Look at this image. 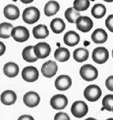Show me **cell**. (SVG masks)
Segmentation results:
<instances>
[{
  "label": "cell",
  "mask_w": 113,
  "mask_h": 120,
  "mask_svg": "<svg viewBox=\"0 0 113 120\" xmlns=\"http://www.w3.org/2000/svg\"><path fill=\"white\" fill-rule=\"evenodd\" d=\"M22 18L24 23L28 24H32L38 22L40 18V11L35 6L27 7L24 9L22 14Z\"/></svg>",
  "instance_id": "obj_1"
},
{
  "label": "cell",
  "mask_w": 113,
  "mask_h": 120,
  "mask_svg": "<svg viewBox=\"0 0 113 120\" xmlns=\"http://www.w3.org/2000/svg\"><path fill=\"white\" fill-rule=\"evenodd\" d=\"M79 74L83 80L89 82L95 80L98 77V69L91 64H84L82 66L79 71Z\"/></svg>",
  "instance_id": "obj_2"
},
{
  "label": "cell",
  "mask_w": 113,
  "mask_h": 120,
  "mask_svg": "<svg viewBox=\"0 0 113 120\" xmlns=\"http://www.w3.org/2000/svg\"><path fill=\"white\" fill-rule=\"evenodd\" d=\"M101 88L96 84H90L83 90V96L90 102H97L101 98Z\"/></svg>",
  "instance_id": "obj_3"
},
{
  "label": "cell",
  "mask_w": 113,
  "mask_h": 120,
  "mask_svg": "<svg viewBox=\"0 0 113 120\" xmlns=\"http://www.w3.org/2000/svg\"><path fill=\"white\" fill-rule=\"evenodd\" d=\"M89 108L86 103L83 101H76L72 104L71 107V112L72 114L77 118L83 117L88 113Z\"/></svg>",
  "instance_id": "obj_4"
},
{
  "label": "cell",
  "mask_w": 113,
  "mask_h": 120,
  "mask_svg": "<svg viewBox=\"0 0 113 120\" xmlns=\"http://www.w3.org/2000/svg\"><path fill=\"white\" fill-rule=\"evenodd\" d=\"M12 38L18 43H24L30 38V32L24 26H17L14 27L11 32Z\"/></svg>",
  "instance_id": "obj_5"
},
{
  "label": "cell",
  "mask_w": 113,
  "mask_h": 120,
  "mask_svg": "<svg viewBox=\"0 0 113 120\" xmlns=\"http://www.w3.org/2000/svg\"><path fill=\"white\" fill-rule=\"evenodd\" d=\"M109 58V51L105 47H97L92 51V60L98 64L106 63Z\"/></svg>",
  "instance_id": "obj_6"
},
{
  "label": "cell",
  "mask_w": 113,
  "mask_h": 120,
  "mask_svg": "<svg viewBox=\"0 0 113 120\" xmlns=\"http://www.w3.org/2000/svg\"><path fill=\"white\" fill-rule=\"evenodd\" d=\"M39 78L38 70L34 66H26L22 71V78L28 83L37 81Z\"/></svg>",
  "instance_id": "obj_7"
},
{
  "label": "cell",
  "mask_w": 113,
  "mask_h": 120,
  "mask_svg": "<svg viewBox=\"0 0 113 120\" xmlns=\"http://www.w3.org/2000/svg\"><path fill=\"white\" fill-rule=\"evenodd\" d=\"M50 105L54 110H63L68 105V98L64 94H56L53 96L50 100Z\"/></svg>",
  "instance_id": "obj_8"
},
{
  "label": "cell",
  "mask_w": 113,
  "mask_h": 120,
  "mask_svg": "<svg viewBox=\"0 0 113 120\" xmlns=\"http://www.w3.org/2000/svg\"><path fill=\"white\" fill-rule=\"evenodd\" d=\"M57 69H58V67H57L56 62H54L52 60H49V61L43 64L41 71L44 77L47 78H51L56 74Z\"/></svg>",
  "instance_id": "obj_9"
},
{
  "label": "cell",
  "mask_w": 113,
  "mask_h": 120,
  "mask_svg": "<svg viewBox=\"0 0 113 120\" xmlns=\"http://www.w3.org/2000/svg\"><path fill=\"white\" fill-rule=\"evenodd\" d=\"M23 102L27 107L34 108L40 103V96L35 91H28L23 97Z\"/></svg>",
  "instance_id": "obj_10"
},
{
  "label": "cell",
  "mask_w": 113,
  "mask_h": 120,
  "mask_svg": "<svg viewBox=\"0 0 113 120\" xmlns=\"http://www.w3.org/2000/svg\"><path fill=\"white\" fill-rule=\"evenodd\" d=\"M77 30H79L82 32H89L93 28L92 19L86 16H81L76 22Z\"/></svg>",
  "instance_id": "obj_11"
},
{
  "label": "cell",
  "mask_w": 113,
  "mask_h": 120,
  "mask_svg": "<svg viewBox=\"0 0 113 120\" xmlns=\"http://www.w3.org/2000/svg\"><path fill=\"white\" fill-rule=\"evenodd\" d=\"M72 84V78L68 75H60L55 80V87L56 90L64 91L70 89Z\"/></svg>",
  "instance_id": "obj_12"
},
{
  "label": "cell",
  "mask_w": 113,
  "mask_h": 120,
  "mask_svg": "<svg viewBox=\"0 0 113 120\" xmlns=\"http://www.w3.org/2000/svg\"><path fill=\"white\" fill-rule=\"evenodd\" d=\"M34 52L38 58L44 59L45 57H47L51 53V46L47 43H38L34 46Z\"/></svg>",
  "instance_id": "obj_13"
},
{
  "label": "cell",
  "mask_w": 113,
  "mask_h": 120,
  "mask_svg": "<svg viewBox=\"0 0 113 120\" xmlns=\"http://www.w3.org/2000/svg\"><path fill=\"white\" fill-rule=\"evenodd\" d=\"M4 16L9 20H16L20 16V11L16 5L7 4L3 10Z\"/></svg>",
  "instance_id": "obj_14"
},
{
  "label": "cell",
  "mask_w": 113,
  "mask_h": 120,
  "mask_svg": "<svg viewBox=\"0 0 113 120\" xmlns=\"http://www.w3.org/2000/svg\"><path fill=\"white\" fill-rule=\"evenodd\" d=\"M1 103L6 106L14 105L17 101V94L13 90H4L1 94Z\"/></svg>",
  "instance_id": "obj_15"
},
{
  "label": "cell",
  "mask_w": 113,
  "mask_h": 120,
  "mask_svg": "<svg viewBox=\"0 0 113 120\" xmlns=\"http://www.w3.org/2000/svg\"><path fill=\"white\" fill-rule=\"evenodd\" d=\"M3 72L8 78H15L18 76V72H19V67L14 62H8L4 65Z\"/></svg>",
  "instance_id": "obj_16"
},
{
  "label": "cell",
  "mask_w": 113,
  "mask_h": 120,
  "mask_svg": "<svg viewBox=\"0 0 113 120\" xmlns=\"http://www.w3.org/2000/svg\"><path fill=\"white\" fill-rule=\"evenodd\" d=\"M64 42L66 45H68L70 47H73L80 42V36L73 30L67 31L64 36Z\"/></svg>",
  "instance_id": "obj_17"
},
{
  "label": "cell",
  "mask_w": 113,
  "mask_h": 120,
  "mask_svg": "<svg viewBox=\"0 0 113 120\" xmlns=\"http://www.w3.org/2000/svg\"><path fill=\"white\" fill-rule=\"evenodd\" d=\"M60 9L59 3L56 2L55 0H51L45 4V8H44V12H45V16L47 17H51V16L56 15Z\"/></svg>",
  "instance_id": "obj_18"
},
{
  "label": "cell",
  "mask_w": 113,
  "mask_h": 120,
  "mask_svg": "<svg viewBox=\"0 0 113 120\" xmlns=\"http://www.w3.org/2000/svg\"><path fill=\"white\" fill-rule=\"evenodd\" d=\"M108 35L107 32L101 28L96 29L91 34V40L95 44H104L107 41Z\"/></svg>",
  "instance_id": "obj_19"
},
{
  "label": "cell",
  "mask_w": 113,
  "mask_h": 120,
  "mask_svg": "<svg viewBox=\"0 0 113 120\" xmlns=\"http://www.w3.org/2000/svg\"><path fill=\"white\" fill-rule=\"evenodd\" d=\"M22 57L24 58V61H26L28 63H34L38 59L37 57L35 52H34V46L29 45L26 46L25 48L22 51Z\"/></svg>",
  "instance_id": "obj_20"
},
{
  "label": "cell",
  "mask_w": 113,
  "mask_h": 120,
  "mask_svg": "<svg viewBox=\"0 0 113 120\" xmlns=\"http://www.w3.org/2000/svg\"><path fill=\"white\" fill-rule=\"evenodd\" d=\"M33 37L37 39H44L49 36V30L45 24H38L33 28Z\"/></svg>",
  "instance_id": "obj_21"
},
{
  "label": "cell",
  "mask_w": 113,
  "mask_h": 120,
  "mask_svg": "<svg viewBox=\"0 0 113 120\" xmlns=\"http://www.w3.org/2000/svg\"><path fill=\"white\" fill-rule=\"evenodd\" d=\"M70 57H71V53H70L69 50L64 48V47L57 48L54 52V57L56 58V60H57L58 62H61V63L68 61Z\"/></svg>",
  "instance_id": "obj_22"
},
{
  "label": "cell",
  "mask_w": 113,
  "mask_h": 120,
  "mask_svg": "<svg viewBox=\"0 0 113 120\" xmlns=\"http://www.w3.org/2000/svg\"><path fill=\"white\" fill-rule=\"evenodd\" d=\"M51 29L55 34H60L65 30V23L63 21V19L59 18H56L52 19L51 22Z\"/></svg>",
  "instance_id": "obj_23"
},
{
  "label": "cell",
  "mask_w": 113,
  "mask_h": 120,
  "mask_svg": "<svg viewBox=\"0 0 113 120\" xmlns=\"http://www.w3.org/2000/svg\"><path fill=\"white\" fill-rule=\"evenodd\" d=\"M89 57V51L85 48H77L73 51V58L78 63H83Z\"/></svg>",
  "instance_id": "obj_24"
},
{
  "label": "cell",
  "mask_w": 113,
  "mask_h": 120,
  "mask_svg": "<svg viewBox=\"0 0 113 120\" xmlns=\"http://www.w3.org/2000/svg\"><path fill=\"white\" fill-rule=\"evenodd\" d=\"M14 27L11 24L4 22L0 24V38L4 39L9 38L10 37H11V32L13 30Z\"/></svg>",
  "instance_id": "obj_25"
},
{
  "label": "cell",
  "mask_w": 113,
  "mask_h": 120,
  "mask_svg": "<svg viewBox=\"0 0 113 120\" xmlns=\"http://www.w3.org/2000/svg\"><path fill=\"white\" fill-rule=\"evenodd\" d=\"M64 17H65L66 20L71 23V24H74L77 22V20L80 18L81 15L79 11H77L73 8V7H70L66 10L64 12Z\"/></svg>",
  "instance_id": "obj_26"
},
{
  "label": "cell",
  "mask_w": 113,
  "mask_h": 120,
  "mask_svg": "<svg viewBox=\"0 0 113 120\" xmlns=\"http://www.w3.org/2000/svg\"><path fill=\"white\" fill-rule=\"evenodd\" d=\"M106 14V7L102 4H96L91 9V15L95 18H102Z\"/></svg>",
  "instance_id": "obj_27"
},
{
  "label": "cell",
  "mask_w": 113,
  "mask_h": 120,
  "mask_svg": "<svg viewBox=\"0 0 113 120\" xmlns=\"http://www.w3.org/2000/svg\"><path fill=\"white\" fill-rule=\"evenodd\" d=\"M90 6V0H74L73 8L77 11H84Z\"/></svg>",
  "instance_id": "obj_28"
},
{
  "label": "cell",
  "mask_w": 113,
  "mask_h": 120,
  "mask_svg": "<svg viewBox=\"0 0 113 120\" xmlns=\"http://www.w3.org/2000/svg\"><path fill=\"white\" fill-rule=\"evenodd\" d=\"M102 105L103 109L106 110L108 111H112L113 109V95L112 94H108L104 97L102 100Z\"/></svg>",
  "instance_id": "obj_29"
},
{
  "label": "cell",
  "mask_w": 113,
  "mask_h": 120,
  "mask_svg": "<svg viewBox=\"0 0 113 120\" xmlns=\"http://www.w3.org/2000/svg\"><path fill=\"white\" fill-rule=\"evenodd\" d=\"M105 26L110 30V32H113V14L108 16V18L105 20Z\"/></svg>",
  "instance_id": "obj_30"
},
{
  "label": "cell",
  "mask_w": 113,
  "mask_h": 120,
  "mask_svg": "<svg viewBox=\"0 0 113 120\" xmlns=\"http://www.w3.org/2000/svg\"><path fill=\"white\" fill-rule=\"evenodd\" d=\"M54 120H71V118L65 112H58L55 115Z\"/></svg>",
  "instance_id": "obj_31"
},
{
  "label": "cell",
  "mask_w": 113,
  "mask_h": 120,
  "mask_svg": "<svg viewBox=\"0 0 113 120\" xmlns=\"http://www.w3.org/2000/svg\"><path fill=\"white\" fill-rule=\"evenodd\" d=\"M105 86L110 91L113 92V76H110L107 78L105 81Z\"/></svg>",
  "instance_id": "obj_32"
},
{
  "label": "cell",
  "mask_w": 113,
  "mask_h": 120,
  "mask_svg": "<svg viewBox=\"0 0 113 120\" xmlns=\"http://www.w3.org/2000/svg\"><path fill=\"white\" fill-rule=\"evenodd\" d=\"M18 120H35L33 118V117H31L30 115H27V114H24V115H22L20 117H18Z\"/></svg>",
  "instance_id": "obj_33"
},
{
  "label": "cell",
  "mask_w": 113,
  "mask_h": 120,
  "mask_svg": "<svg viewBox=\"0 0 113 120\" xmlns=\"http://www.w3.org/2000/svg\"><path fill=\"white\" fill-rule=\"evenodd\" d=\"M0 47H1V51H0V55L3 56L5 52V45L3 42H0Z\"/></svg>",
  "instance_id": "obj_34"
},
{
  "label": "cell",
  "mask_w": 113,
  "mask_h": 120,
  "mask_svg": "<svg viewBox=\"0 0 113 120\" xmlns=\"http://www.w3.org/2000/svg\"><path fill=\"white\" fill-rule=\"evenodd\" d=\"M20 1L23 4H30V3H32L34 0H20Z\"/></svg>",
  "instance_id": "obj_35"
},
{
  "label": "cell",
  "mask_w": 113,
  "mask_h": 120,
  "mask_svg": "<svg viewBox=\"0 0 113 120\" xmlns=\"http://www.w3.org/2000/svg\"><path fill=\"white\" fill-rule=\"evenodd\" d=\"M85 120H97V119L94 118V117H88V118H86Z\"/></svg>",
  "instance_id": "obj_36"
},
{
  "label": "cell",
  "mask_w": 113,
  "mask_h": 120,
  "mask_svg": "<svg viewBox=\"0 0 113 120\" xmlns=\"http://www.w3.org/2000/svg\"><path fill=\"white\" fill-rule=\"evenodd\" d=\"M104 1L107 2V3H111V2H113V0H104Z\"/></svg>",
  "instance_id": "obj_37"
},
{
  "label": "cell",
  "mask_w": 113,
  "mask_h": 120,
  "mask_svg": "<svg viewBox=\"0 0 113 120\" xmlns=\"http://www.w3.org/2000/svg\"><path fill=\"white\" fill-rule=\"evenodd\" d=\"M106 120H113V118L112 117H110V118H108V119H106Z\"/></svg>",
  "instance_id": "obj_38"
},
{
  "label": "cell",
  "mask_w": 113,
  "mask_h": 120,
  "mask_svg": "<svg viewBox=\"0 0 113 120\" xmlns=\"http://www.w3.org/2000/svg\"><path fill=\"white\" fill-rule=\"evenodd\" d=\"M112 57H113V50H112Z\"/></svg>",
  "instance_id": "obj_39"
},
{
  "label": "cell",
  "mask_w": 113,
  "mask_h": 120,
  "mask_svg": "<svg viewBox=\"0 0 113 120\" xmlns=\"http://www.w3.org/2000/svg\"><path fill=\"white\" fill-rule=\"evenodd\" d=\"M112 112H113V109H112Z\"/></svg>",
  "instance_id": "obj_40"
}]
</instances>
